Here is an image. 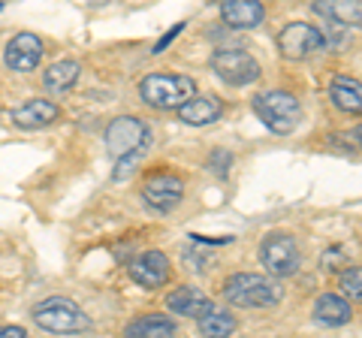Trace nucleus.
Segmentation results:
<instances>
[{"mask_svg":"<svg viewBox=\"0 0 362 338\" xmlns=\"http://www.w3.org/2000/svg\"><path fill=\"white\" fill-rule=\"evenodd\" d=\"M151 145V130L148 124L136 115H118L109 121L106 127V148L115 161V182L130 175V169L139 163V157L148 151Z\"/></svg>","mask_w":362,"mask_h":338,"instance_id":"f257e3e1","label":"nucleus"},{"mask_svg":"<svg viewBox=\"0 0 362 338\" xmlns=\"http://www.w3.org/2000/svg\"><path fill=\"white\" fill-rule=\"evenodd\" d=\"M223 299L235 308H272L284 299V290L269 275L235 272L223 281Z\"/></svg>","mask_w":362,"mask_h":338,"instance_id":"f03ea898","label":"nucleus"},{"mask_svg":"<svg viewBox=\"0 0 362 338\" xmlns=\"http://www.w3.org/2000/svg\"><path fill=\"white\" fill-rule=\"evenodd\" d=\"M139 97L151 109H181L187 100L197 97V82L181 73H148L139 82Z\"/></svg>","mask_w":362,"mask_h":338,"instance_id":"7ed1b4c3","label":"nucleus"},{"mask_svg":"<svg viewBox=\"0 0 362 338\" xmlns=\"http://www.w3.org/2000/svg\"><path fill=\"white\" fill-rule=\"evenodd\" d=\"M251 109H254V115L263 121L272 133H278V136H287V133H293L299 127V121H302V106H299L296 94L278 91V88H275V91L254 94Z\"/></svg>","mask_w":362,"mask_h":338,"instance_id":"20e7f679","label":"nucleus"},{"mask_svg":"<svg viewBox=\"0 0 362 338\" xmlns=\"http://www.w3.org/2000/svg\"><path fill=\"white\" fill-rule=\"evenodd\" d=\"M259 263L269 272V278H293L302 269V251L296 235L287 230H272L263 242H259Z\"/></svg>","mask_w":362,"mask_h":338,"instance_id":"39448f33","label":"nucleus"},{"mask_svg":"<svg viewBox=\"0 0 362 338\" xmlns=\"http://www.w3.org/2000/svg\"><path fill=\"white\" fill-rule=\"evenodd\" d=\"M33 320H37L40 330L45 332H58V335H73V332H85L90 320L88 314L76 305L73 299L66 296H52L40 302L37 308H33Z\"/></svg>","mask_w":362,"mask_h":338,"instance_id":"423d86ee","label":"nucleus"},{"mask_svg":"<svg viewBox=\"0 0 362 338\" xmlns=\"http://www.w3.org/2000/svg\"><path fill=\"white\" fill-rule=\"evenodd\" d=\"M211 70L221 82L233 88H245L259 78V61L245 49H218L211 54Z\"/></svg>","mask_w":362,"mask_h":338,"instance_id":"0eeeda50","label":"nucleus"},{"mask_svg":"<svg viewBox=\"0 0 362 338\" xmlns=\"http://www.w3.org/2000/svg\"><path fill=\"white\" fill-rule=\"evenodd\" d=\"M320 49H326V33L320 28H314L311 21H290L278 33V52L287 61H305Z\"/></svg>","mask_w":362,"mask_h":338,"instance_id":"6e6552de","label":"nucleus"},{"mask_svg":"<svg viewBox=\"0 0 362 338\" xmlns=\"http://www.w3.org/2000/svg\"><path fill=\"white\" fill-rule=\"evenodd\" d=\"M142 199L145 206L154 211H173L181 199H185V182L173 173L148 175L142 185Z\"/></svg>","mask_w":362,"mask_h":338,"instance_id":"1a4fd4ad","label":"nucleus"},{"mask_svg":"<svg viewBox=\"0 0 362 338\" xmlns=\"http://www.w3.org/2000/svg\"><path fill=\"white\" fill-rule=\"evenodd\" d=\"M127 272H130V278L139 287H145V290H160V287H166L169 275H173V263H169V257L163 251H145V254H139L130 263Z\"/></svg>","mask_w":362,"mask_h":338,"instance_id":"9d476101","label":"nucleus"},{"mask_svg":"<svg viewBox=\"0 0 362 338\" xmlns=\"http://www.w3.org/2000/svg\"><path fill=\"white\" fill-rule=\"evenodd\" d=\"M4 61L9 70H16V73H33L42 61V40L33 37V33H16V37L6 42Z\"/></svg>","mask_w":362,"mask_h":338,"instance_id":"9b49d317","label":"nucleus"},{"mask_svg":"<svg viewBox=\"0 0 362 338\" xmlns=\"http://www.w3.org/2000/svg\"><path fill=\"white\" fill-rule=\"evenodd\" d=\"M166 305L173 314H178V317H194V320H202L206 314H211L218 308L214 299L206 296V293L197 290V287H175L166 296Z\"/></svg>","mask_w":362,"mask_h":338,"instance_id":"f8f14e48","label":"nucleus"},{"mask_svg":"<svg viewBox=\"0 0 362 338\" xmlns=\"http://www.w3.org/2000/svg\"><path fill=\"white\" fill-rule=\"evenodd\" d=\"M221 18L223 25H230L235 30H251L263 25L266 6L257 4V0H226V4H221Z\"/></svg>","mask_w":362,"mask_h":338,"instance_id":"ddd939ff","label":"nucleus"},{"mask_svg":"<svg viewBox=\"0 0 362 338\" xmlns=\"http://www.w3.org/2000/svg\"><path fill=\"white\" fill-rule=\"evenodd\" d=\"M329 100L344 115H362V82L347 73L332 76L329 82Z\"/></svg>","mask_w":362,"mask_h":338,"instance_id":"4468645a","label":"nucleus"},{"mask_svg":"<svg viewBox=\"0 0 362 338\" xmlns=\"http://www.w3.org/2000/svg\"><path fill=\"white\" fill-rule=\"evenodd\" d=\"M61 115V106L52 100H28L13 112V124L18 130H37V127H49Z\"/></svg>","mask_w":362,"mask_h":338,"instance_id":"2eb2a0df","label":"nucleus"},{"mask_svg":"<svg viewBox=\"0 0 362 338\" xmlns=\"http://www.w3.org/2000/svg\"><path fill=\"white\" fill-rule=\"evenodd\" d=\"M223 115V100L214 94H197L178 109V118L190 124V127H209Z\"/></svg>","mask_w":362,"mask_h":338,"instance_id":"dca6fc26","label":"nucleus"},{"mask_svg":"<svg viewBox=\"0 0 362 338\" xmlns=\"http://www.w3.org/2000/svg\"><path fill=\"white\" fill-rule=\"evenodd\" d=\"M311 317L320 326L335 330V326H347L354 320V308H350V302L341 299L338 293H320L314 302V308H311Z\"/></svg>","mask_w":362,"mask_h":338,"instance_id":"f3484780","label":"nucleus"},{"mask_svg":"<svg viewBox=\"0 0 362 338\" xmlns=\"http://www.w3.org/2000/svg\"><path fill=\"white\" fill-rule=\"evenodd\" d=\"M311 9L317 16H323L326 21L341 25V28H359L362 25V0H329V4L317 0V4H311Z\"/></svg>","mask_w":362,"mask_h":338,"instance_id":"a211bd4d","label":"nucleus"},{"mask_svg":"<svg viewBox=\"0 0 362 338\" xmlns=\"http://www.w3.org/2000/svg\"><path fill=\"white\" fill-rule=\"evenodd\" d=\"M178 323L166 314H142V317L124 326V338H173Z\"/></svg>","mask_w":362,"mask_h":338,"instance_id":"6ab92c4d","label":"nucleus"},{"mask_svg":"<svg viewBox=\"0 0 362 338\" xmlns=\"http://www.w3.org/2000/svg\"><path fill=\"white\" fill-rule=\"evenodd\" d=\"M78 76H82V66H78V61H58V64H52L49 70H45L42 85H45V91H52V94L61 97V94H66L78 82Z\"/></svg>","mask_w":362,"mask_h":338,"instance_id":"aec40b11","label":"nucleus"},{"mask_svg":"<svg viewBox=\"0 0 362 338\" xmlns=\"http://www.w3.org/2000/svg\"><path fill=\"white\" fill-rule=\"evenodd\" d=\"M199 332L202 338H230L235 332V317L223 308H214L211 314H206L199 320Z\"/></svg>","mask_w":362,"mask_h":338,"instance_id":"412c9836","label":"nucleus"},{"mask_svg":"<svg viewBox=\"0 0 362 338\" xmlns=\"http://www.w3.org/2000/svg\"><path fill=\"white\" fill-rule=\"evenodd\" d=\"M338 296L362 302V266H347L338 275Z\"/></svg>","mask_w":362,"mask_h":338,"instance_id":"4be33fe9","label":"nucleus"},{"mask_svg":"<svg viewBox=\"0 0 362 338\" xmlns=\"http://www.w3.org/2000/svg\"><path fill=\"white\" fill-rule=\"evenodd\" d=\"M209 166H211L218 175H226V173H230V166H233V154L223 151V148H214V151L209 154Z\"/></svg>","mask_w":362,"mask_h":338,"instance_id":"5701e85b","label":"nucleus"},{"mask_svg":"<svg viewBox=\"0 0 362 338\" xmlns=\"http://www.w3.org/2000/svg\"><path fill=\"white\" fill-rule=\"evenodd\" d=\"M181 30H185V21H181V25H173V28H169V30L163 33V37H160V42H157V46H154V54H160V52L169 46V42H173V40L178 37Z\"/></svg>","mask_w":362,"mask_h":338,"instance_id":"b1692460","label":"nucleus"},{"mask_svg":"<svg viewBox=\"0 0 362 338\" xmlns=\"http://www.w3.org/2000/svg\"><path fill=\"white\" fill-rule=\"evenodd\" d=\"M0 338H28L21 326H0Z\"/></svg>","mask_w":362,"mask_h":338,"instance_id":"393cba45","label":"nucleus"},{"mask_svg":"<svg viewBox=\"0 0 362 338\" xmlns=\"http://www.w3.org/2000/svg\"><path fill=\"white\" fill-rule=\"evenodd\" d=\"M354 142L362 148V124H356V127H354Z\"/></svg>","mask_w":362,"mask_h":338,"instance_id":"a878e982","label":"nucleus"},{"mask_svg":"<svg viewBox=\"0 0 362 338\" xmlns=\"http://www.w3.org/2000/svg\"><path fill=\"white\" fill-rule=\"evenodd\" d=\"M0 9H4V4H0Z\"/></svg>","mask_w":362,"mask_h":338,"instance_id":"bb28decb","label":"nucleus"}]
</instances>
